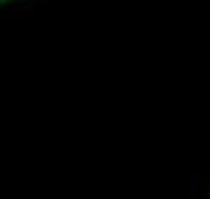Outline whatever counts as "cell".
<instances>
[{
  "label": "cell",
  "mask_w": 210,
  "mask_h": 199,
  "mask_svg": "<svg viewBox=\"0 0 210 199\" xmlns=\"http://www.w3.org/2000/svg\"><path fill=\"white\" fill-rule=\"evenodd\" d=\"M10 2H16V0H0V5H5V3H10Z\"/></svg>",
  "instance_id": "6da1fadb"
}]
</instances>
